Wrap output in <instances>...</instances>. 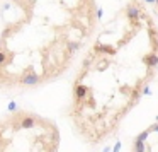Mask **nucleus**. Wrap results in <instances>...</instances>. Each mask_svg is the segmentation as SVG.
<instances>
[{
    "label": "nucleus",
    "mask_w": 158,
    "mask_h": 152,
    "mask_svg": "<svg viewBox=\"0 0 158 152\" xmlns=\"http://www.w3.org/2000/svg\"><path fill=\"white\" fill-rule=\"evenodd\" d=\"M22 114L12 116L0 125V152H55L58 132L39 121L36 128L26 130L21 125Z\"/></svg>",
    "instance_id": "1"
},
{
    "label": "nucleus",
    "mask_w": 158,
    "mask_h": 152,
    "mask_svg": "<svg viewBox=\"0 0 158 152\" xmlns=\"http://www.w3.org/2000/svg\"><path fill=\"white\" fill-rule=\"evenodd\" d=\"M41 82V77L38 75L36 72H26L24 75L21 77V84L22 86H27V87H34V86H38V84Z\"/></svg>",
    "instance_id": "2"
},
{
    "label": "nucleus",
    "mask_w": 158,
    "mask_h": 152,
    "mask_svg": "<svg viewBox=\"0 0 158 152\" xmlns=\"http://www.w3.org/2000/svg\"><path fill=\"white\" fill-rule=\"evenodd\" d=\"M126 17L129 21H138L141 17V9L136 2H131V4L126 5Z\"/></svg>",
    "instance_id": "3"
},
{
    "label": "nucleus",
    "mask_w": 158,
    "mask_h": 152,
    "mask_svg": "<svg viewBox=\"0 0 158 152\" xmlns=\"http://www.w3.org/2000/svg\"><path fill=\"white\" fill-rule=\"evenodd\" d=\"M73 96H75L77 103H82V101L89 96V87L83 86V84H77L75 89H73Z\"/></svg>",
    "instance_id": "4"
},
{
    "label": "nucleus",
    "mask_w": 158,
    "mask_h": 152,
    "mask_svg": "<svg viewBox=\"0 0 158 152\" xmlns=\"http://www.w3.org/2000/svg\"><path fill=\"white\" fill-rule=\"evenodd\" d=\"M143 63L150 69V72L153 69H156V67H158V53H155V51L146 53V55L143 56Z\"/></svg>",
    "instance_id": "5"
},
{
    "label": "nucleus",
    "mask_w": 158,
    "mask_h": 152,
    "mask_svg": "<svg viewBox=\"0 0 158 152\" xmlns=\"http://www.w3.org/2000/svg\"><path fill=\"white\" fill-rule=\"evenodd\" d=\"M95 51H99V53H109V55H114V53H116V50H114V48H109L107 45H100V43H97Z\"/></svg>",
    "instance_id": "6"
},
{
    "label": "nucleus",
    "mask_w": 158,
    "mask_h": 152,
    "mask_svg": "<svg viewBox=\"0 0 158 152\" xmlns=\"http://www.w3.org/2000/svg\"><path fill=\"white\" fill-rule=\"evenodd\" d=\"M9 62H10V60H9V55H7V51H5V50H2V48H0V67L7 65Z\"/></svg>",
    "instance_id": "7"
},
{
    "label": "nucleus",
    "mask_w": 158,
    "mask_h": 152,
    "mask_svg": "<svg viewBox=\"0 0 158 152\" xmlns=\"http://www.w3.org/2000/svg\"><path fill=\"white\" fill-rule=\"evenodd\" d=\"M78 50H80V43H77V41L68 43V53H70V55H75Z\"/></svg>",
    "instance_id": "8"
},
{
    "label": "nucleus",
    "mask_w": 158,
    "mask_h": 152,
    "mask_svg": "<svg viewBox=\"0 0 158 152\" xmlns=\"http://www.w3.org/2000/svg\"><path fill=\"white\" fill-rule=\"evenodd\" d=\"M141 94H143V96H150V94H151V89H150V86H144V87H141Z\"/></svg>",
    "instance_id": "9"
},
{
    "label": "nucleus",
    "mask_w": 158,
    "mask_h": 152,
    "mask_svg": "<svg viewBox=\"0 0 158 152\" xmlns=\"http://www.w3.org/2000/svg\"><path fill=\"white\" fill-rule=\"evenodd\" d=\"M90 63H92V60H90V58H85V60H83V69H89Z\"/></svg>",
    "instance_id": "10"
},
{
    "label": "nucleus",
    "mask_w": 158,
    "mask_h": 152,
    "mask_svg": "<svg viewBox=\"0 0 158 152\" xmlns=\"http://www.w3.org/2000/svg\"><path fill=\"white\" fill-rule=\"evenodd\" d=\"M17 110V104L14 103V101H12V103H9V111H15Z\"/></svg>",
    "instance_id": "11"
},
{
    "label": "nucleus",
    "mask_w": 158,
    "mask_h": 152,
    "mask_svg": "<svg viewBox=\"0 0 158 152\" xmlns=\"http://www.w3.org/2000/svg\"><path fill=\"white\" fill-rule=\"evenodd\" d=\"M102 16H104V9L99 7L97 9V19H102Z\"/></svg>",
    "instance_id": "12"
},
{
    "label": "nucleus",
    "mask_w": 158,
    "mask_h": 152,
    "mask_svg": "<svg viewBox=\"0 0 158 152\" xmlns=\"http://www.w3.org/2000/svg\"><path fill=\"white\" fill-rule=\"evenodd\" d=\"M144 2H146V4H155L156 0H144Z\"/></svg>",
    "instance_id": "13"
},
{
    "label": "nucleus",
    "mask_w": 158,
    "mask_h": 152,
    "mask_svg": "<svg viewBox=\"0 0 158 152\" xmlns=\"http://www.w3.org/2000/svg\"><path fill=\"white\" fill-rule=\"evenodd\" d=\"M155 5H156V7H158V0H156V2H155Z\"/></svg>",
    "instance_id": "14"
},
{
    "label": "nucleus",
    "mask_w": 158,
    "mask_h": 152,
    "mask_svg": "<svg viewBox=\"0 0 158 152\" xmlns=\"http://www.w3.org/2000/svg\"><path fill=\"white\" fill-rule=\"evenodd\" d=\"M14 2H19V0H14Z\"/></svg>",
    "instance_id": "15"
}]
</instances>
